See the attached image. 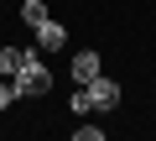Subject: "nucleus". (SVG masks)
I'll return each mask as SVG.
<instances>
[{"mask_svg": "<svg viewBox=\"0 0 156 141\" xmlns=\"http://www.w3.org/2000/svg\"><path fill=\"white\" fill-rule=\"evenodd\" d=\"M21 63H26V47H0V79H16Z\"/></svg>", "mask_w": 156, "mask_h": 141, "instance_id": "5", "label": "nucleus"}, {"mask_svg": "<svg viewBox=\"0 0 156 141\" xmlns=\"http://www.w3.org/2000/svg\"><path fill=\"white\" fill-rule=\"evenodd\" d=\"M68 110H73V115H89V110H94V94L78 84V89H73V99H68Z\"/></svg>", "mask_w": 156, "mask_h": 141, "instance_id": "7", "label": "nucleus"}, {"mask_svg": "<svg viewBox=\"0 0 156 141\" xmlns=\"http://www.w3.org/2000/svg\"><path fill=\"white\" fill-rule=\"evenodd\" d=\"M21 21H26V26L37 32V26L47 21V0H21Z\"/></svg>", "mask_w": 156, "mask_h": 141, "instance_id": "6", "label": "nucleus"}, {"mask_svg": "<svg viewBox=\"0 0 156 141\" xmlns=\"http://www.w3.org/2000/svg\"><path fill=\"white\" fill-rule=\"evenodd\" d=\"M11 99H21L16 84H11V79H0V110H11Z\"/></svg>", "mask_w": 156, "mask_h": 141, "instance_id": "9", "label": "nucleus"}, {"mask_svg": "<svg viewBox=\"0 0 156 141\" xmlns=\"http://www.w3.org/2000/svg\"><path fill=\"white\" fill-rule=\"evenodd\" d=\"M68 73H73V84H89V79L104 73V63H99L94 47H83V52H73V68H68Z\"/></svg>", "mask_w": 156, "mask_h": 141, "instance_id": "3", "label": "nucleus"}, {"mask_svg": "<svg viewBox=\"0 0 156 141\" xmlns=\"http://www.w3.org/2000/svg\"><path fill=\"white\" fill-rule=\"evenodd\" d=\"M37 47H42V52H57V47H68V26L47 16V21L37 26Z\"/></svg>", "mask_w": 156, "mask_h": 141, "instance_id": "4", "label": "nucleus"}, {"mask_svg": "<svg viewBox=\"0 0 156 141\" xmlns=\"http://www.w3.org/2000/svg\"><path fill=\"white\" fill-rule=\"evenodd\" d=\"M83 89L94 94V110H115V105H120V84H115L109 73H99V79H89Z\"/></svg>", "mask_w": 156, "mask_h": 141, "instance_id": "2", "label": "nucleus"}, {"mask_svg": "<svg viewBox=\"0 0 156 141\" xmlns=\"http://www.w3.org/2000/svg\"><path fill=\"white\" fill-rule=\"evenodd\" d=\"M16 94L21 99H42L47 89H52V73H47V63H42V47H26V63L16 68Z\"/></svg>", "mask_w": 156, "mask_h": 141, "instance_id": "1", "label": "nucleus"}, {"mask_svg": "<svg viewBox=\"0 0 156 141\" xmlns=\"http://www.w3.org/2000/svg\"><path fill=\"white\" fill-rule=\"evenodd\" d=\"M78 141H104V125H73Z\"/></svg>", "mask_w": 156, "mask_h": 141, "instance_id": "8", "label": "nucleus"}]
</instances>
